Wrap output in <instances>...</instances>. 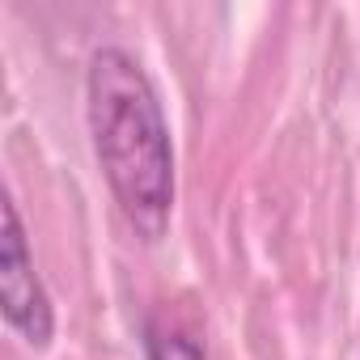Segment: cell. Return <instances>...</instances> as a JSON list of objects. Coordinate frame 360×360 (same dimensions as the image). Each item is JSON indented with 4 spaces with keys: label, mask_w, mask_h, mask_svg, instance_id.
I'll list each match as a JSON object with an SVG mask.
<instances>
[{
    "label": "cell",
    "mask_w": 360,
    "mask_h": 360,
    "mask_svg": "<svg viewBox=\"0 0 360 360\" xmlns=\"http://www.w3.org/2000/svg\"><path fill=\"white\" fill-rule=\"evenodd\" d=\"M85 115L119 212L136 233L161 238L174 212V144L161 98L131 51H94L85 77Z\"/></svg>",
    "instance_id": "cell-1"
},
{
    "label": "cell",
    "mask_w": 360,
    "mask_h": 360,
    "mask_svg": "<svg viewBox=\"0 0 360 360\" xmlns=\"http://www.w3.org/2000/svg\"><path fill=\"white\" fill-rule=\"evenodd\" d=\"M0 305H5V322L30 343L43 347L51 339V297L34 271V255L26 242V225L13 200H5V238H0Z\"/></svg>",
    "instance_id": "cell-2"
},
{
    "label": "cell",
    "mask_w": 360,
    "mask_h": 360,
    "mask_svg": "<svg viewBox=\"0 0 360 360\" xmlns=\"http://www.w3.org/2000/svg\"><path fill=\"white\" fill-rule=\"evenodd\" d=\"M148 360H204V347L183 330L148 326Z\"/></svg>",
    "instance_id": "cell-3"
}]
</instances>
